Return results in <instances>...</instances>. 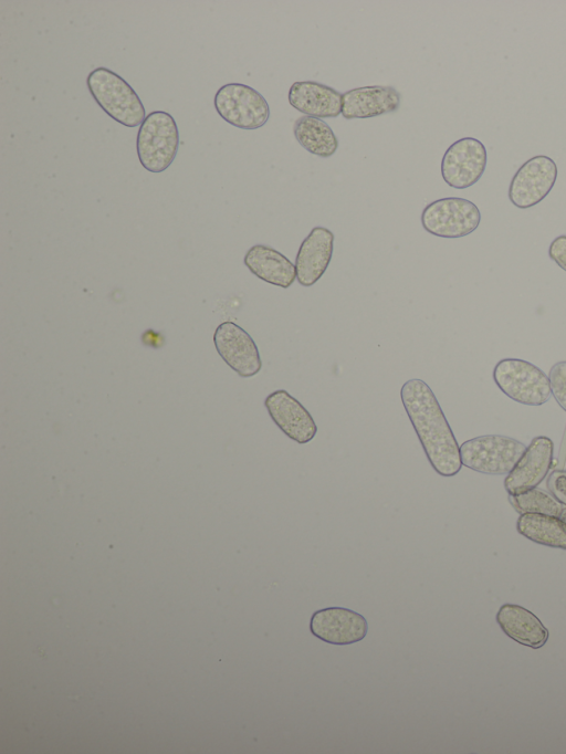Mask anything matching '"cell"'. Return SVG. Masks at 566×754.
<instances>
[{
	"label": "cell",
	"instance_id": "obj_11",
	"mask_svg": "<svg viewBox=\"0 0 566 754\" xmlns=\"http://www.w3.org/2000/svg\"><path fill=\"white\" fill-rule=\"evenodd\" d=\"M310 631L324 642L345 646L363 640L368 624L364 616L352 609L327 607L312 615Z\"/></svg>",
	"mask_w": 566,
	"mask_h": 754
},
{
	"label": "cell",
	"instance_id": "obj_15",
	"mask_svg": "<svg viewBox=\"0 0 566 754\" xmlns=\"http://www.w3.org/2000/svg\"><path fill=\"white\" fill-rule=\"evenodd\" d=\"M400 102L401 96L392 86H360L343 94L340 114L345 119L371 118L396 112Z\"/></svg>",
	"mask_w": 566,
	"mask_h": 754
},
{
	"label": "cell",
	"instance_id": "obj_10",
	"mask_svg": "<svg viewBox=\"0 0 566 754\" xmlns=\"http://www.w3.org/2000/svg\"><path fill=\"white\" fill-rule=\"evenodd\" d=\"M218 354L240 377L249 378L262 368L258 346L250 334L238 324L226 321L213 334Z\"/></svg>",
	"mask_w": 566,
	"mask_h": 754
},
{
	"label": "cell",
	"instance_id": "obj_12",
	"mask_svg": "<svg viewBox=\"0 0 566 754\" xmlns=\"http://www.w3.org/2000/svg\"><path fill=\"white\" fill-rule=\"evenodd\" d=\"M553 454L552 439L545 436L535 437L504 479V488L509 495H517L535 489L552 468Z\"/></svg>",
	"mask_w": 566,
	"mask_h": 754
},
{
	"label": "cell",
	"instance_id": "obj_25",
	"mask_svg": "<svg viewBox=\"0 0 566 754\" xmlns=\"http://www.w3.org/2000/svg\"><path fill=\"white\" fill-rule=\"evenodd\" d=\"M559 517H560L564 522H566V507L563 509V511H562Z\"/></svg>",
	"mask_w": 566,
	"mask_h": 754
},
{
	"label": "cell",
	"instance_id": "obj_9",
	"mask_svg": "<svg viewBox=\"0 0 566 754\" xmlns=\"http://www.w3.org/2000/svg\"><path fill=\"white\" fill-rule=\"evenodd\" d=\"M486 163L485 146L476 138L463 137L452 143L443 154L441 176L448 186L465 189L480 180Z\"/></svg>",
	"mask_w": 566,
	"mask_h": 754
},
{
	"label": "cell",
	"instance_id": "obj_3",
	"mask_svg": "<svg viewBox=\"0 0 566 754\" xmlns=\"http://www.w3.org/2000/svg\"><path fill=\"white\" fill-rule=\"evenodd\" d=\"M179 130L174 117L164 111L150 112L139 126L136 150L142 166L150 172L165 171L176 158Z\"/></svg>",
	"mask_w": 566,
	"mask_h": 754
},
{
	"label": "cell",
	"instance_id": "obj_7",
	"mask_svg": "<svg viewBox=\"0 0 566 754\" xmlns=\"http://www.w3.org/2000/svg\"><path fill=\"white\" fill-rule=\"evenodd\" d=\"M213 105L221 118L241 129L260 128L270 117L263 95L242 83L222 85L214 95Z\"/></svg>",
	"mask_w": 566,
	"mask_h": 754
},
{
	"label": "cell",
	"instance_id": "obj_14",
	"mask_svg": "<svg viewBox=\"0 0 566 754\" xmlns=\"http://www.w3.org/2000/svg\"><path fill=\"white\" fill-rule=\"evenodd\" d=\"M334 239L329 229L317 226L302 241L294 264L300 285L310 287L323 276L333 256Z\"/></svg>",
	"mask_w": 566,
	"mask_h": 754
},
{
	"label": "cell",
	"instance_id": "obj_13",
	"mask_svg": "<svg viewBox=\"0 0 566 754\" xmlns=\"http://www.w3.org/2000/svg\"><path fill=\"white\" fill-rule=\"evenodd\" d=\"M264 407L280 430L293 441L304 444L314 439L317 426L308 410L284 389L266 396Z\"/></svg>",
	"mask_w": 566,
	"mask_h": 754
},
{
	"label": "cell",
	"instance_id": "obj_20",
	"mask_svg": "<svg viewBox=\"0 0 566 754\" xmlns=\"http://www.w3.org/2000/svg\"><path fill=\"white\" fill-rule=\"evenodd\" d=\"M293 132L298 144L312 155L328 158L338 148V139L322 118L303 115L294 122Z\"/></svg>",
	"mask_w": 566,
	"mask_h": 754
},
{
	"label": "cell",
	"instance_id": "obj_24",
	"mask_svg": "<svg viewBox=\"0 0 566 754\" xmlns=\"http://www.w3.org/2000/svg\"><path fill=\"white\" fill-rule=\"evenodd\" d=\"M548 256L562 270L566 271V235L556 237L548 247Z\"/></svg>",
	"mask_w": 566,
	"mask_h": 754
},
{
	"label": "cell",
	"instance_id": "obj_21",
	"mask_svg": "<svg viewBox=\"0 0 566 754\" xmlns=\"http://www.w3.org/2000/svg\"><path fill=\"white\" fill-rule=\"evenodd\" d=\"M509 501L516 512L541 513L559 516L564 506L552 494L541 489H532L517 495H509Z\"/></svg>",
	"mask_w": 566,
	"mask_h": 754
},
{
	"label": "cell",
	"instance_id": "obj_4",
	"mask_svg": "<svg viewBox=\"0 0 566 754\" xmlns=\"http://www.w3.org/2000/svg\"><path fill=\"white\" fill-rule=\"evenodd\" d=\"M493 380L510 399L525 406H542L551 398L548 376L520 358H503L493 369Z\"/></svg>",
	"mask_w": 566,
	"mask_h": 754
},
{
	"label": "cell",
	"instance_id": "obj_8",
	"mask_svg": "<svg viewBox=\"0 0 566 754\" xmlns=\"http://www.w3.org/2000/svg\"><path fill=\"white\" fill-rule=\"evenodd\" d=\"M557 165L548 156L537 155L526 160L514 174L509 186V199L518 209L539 203L553 189Z\"/></svg>",
	"mask_w": 566,
	"mask_h": 754
},
{
	"label": "cell",
	"instance_id": "obj_18",
	"mask_svg": "<svg viewBox=\"0 0 566 754\" xmlns=\"http://www.w3.org/2000/svg\"><path fill=\"white\" fill-rule=\"evenodd\" d=\"M243 263L260 280L282 289L290 287L296 279L295 265L284 254L265 244L252 245Z\"/></svg>",
	"mask_w": 566,
	"mask_h": 754
},
{
	"label": "cell",
	"instance_id": "obj_17",
	"mask_svg": "<svg viewBox=\"0 0 566 754\" xmlns=\"http://www.w3.org/2000/svg\"><path fill=\"white\" fill-rule=\"evenodd\" d=\"M495 618L502 631L520 645L538 649L548 639L549 632L538 617L520 605H502Z\"/></svg>",
	"mask_w": 566,
	"mask_h": 754
},
{
	"label": "cell",
	"instance_id": "obj_1",
	"mask_svg": "<svg viewBox=\"0 0 566 754\" xmlns=\"http://www.w3.org/2000/svg\"><path fill=\"white\" fill-rule=\"evenodd\" d=\"M407 416L427 459L441 477H453L462 468L460 447L432 389L422 379L407 380L400 389Z\"/></svg>",
	"mask_w": 566,
	"mask_h": 754
},
{
	"label": "cell",
	"instance_id": "obj_6",
	"mask_svg": "<svg viewBox=\"0 0 566 754\" xmlns=\"http://www.w3.org/2000/svg\"><path fill=\"white\" fill-rule=\"evenodd\" d=\"M481 222L475 203L460 197H447L427 205L421 213L423 229L432 235L457 239L469 235Z\"/></svg>",
	"mask_w": 566,
	"mask_h": 754
},
{
	"label": "cell",
	"instance_id": "obj_5",
	"mask_svg": "<svg viewBox=\"0 0 566 754\" xmlns=\"http://www.w3.org/2000/svg\"><path fill=\"white\" fill-rule=\"evenodd\" d=\"M526 450V446L507 436L485 434L460 446L462 465L489 475L509 474Z\"/></svg>",
	"mask_w": 566,
	"mask_h": 754
},
{
	"label": "cell",
	"instance_id": "obj_23",
	"mask_svg": "<svg viewBox=\"0 0 566 754\" xmlns=\"http://www.w3.org/2000/svg\"><path fill=\"white\" fill-rule=\"evenodd\" d=\"M547 488L551 494L566 505V470H555L547 479Z\"/></svg>",
	"mask_w": 566,
	"mask_h": 754
},
{
	"label": "cell",
	"instance_id": "obj_16",
	"mask_svg": "<svg viewBox=\"0 0 566 754\" xmlns=\"http://www.w3.org/2000/svg\"><path fill=\"white\" fill-rule=\"evenodd\" d=\"M287 100L291 106L307 116L328 118L342 113L343 94L315 81L294 82Z\"/></svg>",
	"mask_w": 566,
	"mask_h": 754
},
{
	"label": "cell",
	"instance_id": "obj_19",
	"mask_svg": "<svg viewBox=\"0 0 566 754\" xmlns=\"http://www.w3.org/2000/svg\"><path fill=\"white\" fill-rule=\"evenodd\" d=\"M516 530L522 536L534 543L566 549V522L559 516L523 513L517 519Z\"/></svg>",
	"mask_w": 566,
	"mask_h": 754
},
{
	"label": "cell",
	"instance_id": "obj_2",
	"mask_svg": "<svg viewBox=\"0 0 566 754\" xmlns=\"http://www.w3.org/2000/svg\"><path fill=\"white\" fill-rule=\"evenodd\" d=\"M87 88L97 105L114 121L126 126H140L145 107L133 87L114 71L99 66L86 77Z\"/></svg>",
	"mask_w": 566,
	"mask_h": 754
},
{
	"label": "cell",
	"instance_id": "obj_22",
	"mask_svg": "<svg viewBox=\"0 0 566 754\" xmlns=\"http://www.w3.org/2000/svg\"><path fill=\"white\" fill-rule=\"evenodd\" d=\"M548 378L554 399L566 411V360L554 364L549 370Z\"/></svg>",
	"mask_w": 566,
	"mask_h": 754
}]
</instances>
